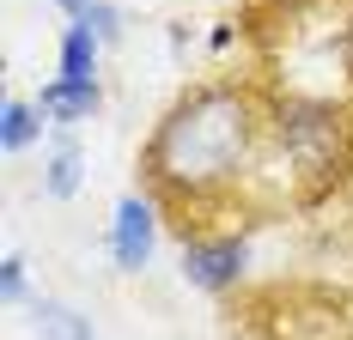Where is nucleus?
Returning <instances> with one entry per match:
<instances>
[{"label":"nucleus","instance_id":"7","mask_svg":"<svg viewBox=\"0 0 353 340\" xmlns=\"http://www.w3.org/2000/svg\"><path fill=\"white\" fill-rule=\"evenodd\" d=\"M79 146H55L49 152V164H43V195H55V201H68L73 189H79Z\"/></svg>","mask_w":353,"mask_h":340},{"label":"nucleus","instance_id":"2","mask_svg":"<svg viewBox=\"0 0 353 340\" xmlns=\"http://www.w3.org/2000/svg\"><path fill=\"white\" fill-rule=\"evenodd\" d=\"M250 268V243L238 231H201V237H183V273L189 286H201L213 298H225Z\"/></svg>","mask_w":353,"mask_h":340},{"label":"nucleus","instance_id":"6","mask_svg":"<svg viewBox=\"0 0 353 340\" xmlns=\"http://www.w3.org/2000/svg\"><path fill=\"white\" fill-rule=\"evenodd\" d=\"M92 73H98V31L68 25V31H61V79H85V85H98Z\"/></svg>","mask_w":353,"mask_h":340},{"label":"nucleus","instance_id":"5","mask_svg":"<svg viewBox=\"0 0 353 340\" xmlns=\"http://www.w3.org/2000/svg\"><path fill=\"white\" fill-rule=\"evenodd\" d=\"M31 328L43 340H98L92 334V316H79V310L61 304V298H37L31 304Z\"/></svg>","mask_w":353,"mask_h":340},{"label":"nucleus","instance_id":"9","mask_svg":"<svg viewBox=\"0 0 353 340\" xmlns=\"http://www.w3.org/2000/svg\"><path fill=\"white\" fill-rule=\"evenodd\" d=\"M37 103H25V98H6V109H0V146L6 152H19V146H31L37 140Z\"/></svg>","mask_w":353,"mask_h":340},{"label":"nucleus","instance_id":"4","mask_svg":"<svg viewBox=\"0 0 353 340\" xmlns=\"http://www.w3.org/2000/svg\"><path fill=\"white\" fill-rule=\"evenodd\" d=\"M98 103H104L98 85H85V79H55V85H43L37 109H43L49 122H85V116H98Z\"/></svg>","mask_w":353,"mask_h":340},{"label":"nucleus","instance_id":"1","mask_svg":"<svg viewBox=\"0 0 353 340\" xmlns=\"http://www.w3.org/2000/svg\"><path fill=\"white\" fill-rule=\"evenodd\" d=\"M262 146H268V109L250 85L238 79L195 85L165 109V122L141 152L146 189H152L146 201L176 213L183 237H201V219L238 195Z\"/></svg>","mask_w":353,"mask_h":340},{"label":"nucleus","instance_id":"8","mask_svg":"<svg viewBox=\"0 0 353 340\" xmlns=\"http://www.w3.org/2000/svg\"><path fill=\"white\" fill-rule=\"evenodd\" d=\"M61 12H68L73 25H85V31H98L110 43V36H122V12L110 6V0H55Z\"/></svg>","mask_w":353,"mask_h":340},{"label":"nucleus","instance_id":"11","mask_svg":"<svg viewBox=\"0 0 353 340\" xmlns=\"http://www.w3.org/2000/svg\"><path fill=\"white\" fill-rule=\"evenodd\" d=\"M268 6H311V0H268Z\"/></svg>","mask_w":353,"mask_h":340},{"label":"nucleus","instance_id":"3","mask_svg":"<svg viewBox=\"0 0 353 340\" xmlns=\"http://www.w3.org/2000/svg\"><path fill=\"white\" fill-rule=\"evenodd\" d=\"M159 206L146 201V195H122L116 201V225H110V255H116V268L122 273H141L152 262V237H159V219H152Z\"/></svg>","mask_w":353,"mask_h":340},{"label":"nucleus","instance_id":"10","mask_svg":"<svg viewBox=\"0 0 353 340\" xmlns=\"http://www.w3.org/2000/svg\"><path fill=\"white\" fill-rule=\"evenodd\" d=\"M0 292H6V304L25 298V255H6L0 262Z\"/></svg>","mask_w":353,"mask_h":340}]
</instances>
